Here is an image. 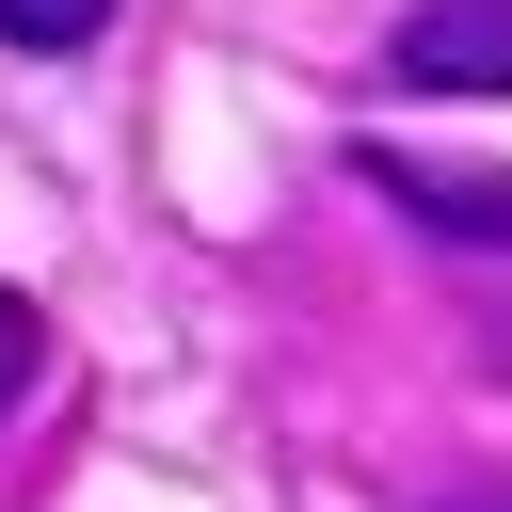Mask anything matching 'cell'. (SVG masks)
<instances>
[{"instance_id": "obj_1", "label": "cell", "mask_w": 512, "mask_h": 512, "mask_svg": "<svg viewBox=\"0 0 512 512\" xmlns=\"http://www.w3.org/2000/svg\"><path fill=\"white\" fill-rule=\"evenodd\" d=\"M352 176H368L400 224H432L464 272H512V176H480V160H432V144H352Z\"/></svg>"}, {"instance_id": "obj_2", "label": "cell", "mask_w": 512, "mask_h": 512, "mask_svg": "<svg viewBox=\"0 0 512 512\" xmlns=\"http://www.w3.org/2000/svg\"><path fill=\"white\" fill-rule=\"evenodd\" d=\"M384 80L400 96H512V0H416L384 32Z\"/></svg>"}, {"instance_id": "obj_3", "label": "cell", "mask_w": 512, "mask_h": 512, "mask_svg": "<svg viewBox=\"0 0 512 512\" xmlns=\"http://www.w3.org/2000/svg\"><path fill=\"white\" fill-rule=\"evenodd\" d=\"M96 32H112V0H0V48L16 64H80Z\"/></svg>"}, {"instance_id": "obj_4", "label": "cell", "mask_w": 512, "mask_h": 512, "mask_svg": "<svg viewBox=\"0 0 512 512\" xmlns=\"http://www.w3.org/2000/svg\"><path fill=\"white\" fill-rule=\"evenodd\" d=\"M32 384H48V304H32V288H0V416H16Z\"/></svg>"}, {"instance_id": "obj_5", "label": "cell", "mask_w": 512, "mask_h": 512, "mask_svg": "<svg viewBox=\"0 0 512 512\" xmlns=\"http://www.w3.org/2000/svg\"><path fill=\"white\" fill-rule=\"evenodd\" d=\"M448 512H512V496H448Z\"/></svg>"}]
</instances>
